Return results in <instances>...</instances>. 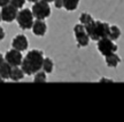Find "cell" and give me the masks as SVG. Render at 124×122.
Instances as JSON below:
<instances>
[{
  "label": "cell",
  "mask_w": 124,
  "mask_h": 122,
  "mask_svg": "<svg viewBox=\"0 0 124 122\" xmlns=\"http://www.w3.org/2000/svg\"><path fill=\"white\" fill-rule=\"evenodd\" d=\"M117 45L114 42V40H111L109 37H106V38H102V39L98 40V50L101 54L102 56H108L110 54H114V52L117 51Z\"/></svg>",
  "instance_id": "5b68a950"
},
{
  "label": "cell",
  "mask_w": 124,
  "mask_h": 122,
  "mask_svg": "<svg viewBox=\"0 0 124 122\" xmlns=\"http://www.w3.org/2000/svg\"><path fill=\"white\" fill-rule=\"evenodd\" d=\"M44 58V54L41 50L32 49L25 55V57H23L21 67L27 75H33L38 71L41 70Z\"/></svg>",
  "instance_id": "6da1fadb"
},
{
  "label": "cell",
  "mask_w": 124,
  "mask_h": 122,
  "mask_svg": "<svg viewBox=\"0 0 124 122\" xmlns=\"http://www.w3.org/2000/svg\"><path fill=\"white\" fill-rule=\"evenodd\" d=\"M53 2H54L55 8H58V9L63 8V0H54Z\"/></svg>",
  "instance_id": "ffe728a7"
},
{
  "label": "cell",
  "mask_w": 124,
  "mask_h": 122,
  "mask_svg": "<svg viewBox=\"0 0 124 122\" xmlns=\"http://www.w3.org/2000/svg\"><path fill=\"white\" fill-rule=\"evenodd\" d=\"M121 29L116 25H110V30H109V38L111 40H117L121 37Z\"/></svg>",
  "instance_id": "2e32d148"
},
{
  "label": "cell",
  "mask_w": 124,
  "mask_h": 122,
  "mask_svg": "<svg viewBox=\"0 0 124 122\" xmlns=\"http://www.w3.org/2000/svg\"><path fill=\"white\" fill-rule=\"evenodd\" d=\"M12 67L13 66L9 65L7 62L5 61L1 65H0V77L4 80H8L10 78V72H12Z\"/></svg>",
  "instance_id": "4fadbf2b"
},
{
  "label": "cell",
  "mask_w": 124,
  "mask_h": 122,
  "mask_svg": "<svg viewBox=\"0 0 124 122\" xmlns=\"http://www.w3.org/2000/svg\"><path fill=\"white\" fill-rule=\"evenodd\" d=\"M85 30L89 34L90 39L93 41H98V40L109 37V30H110V25L106 22H101V21H93L90 24L85 25Z\"/></svg>",
  "instance_id": "7a4b0ae2"
},
{
  "label": "cell",
  "mask_w": 124,
  "mask_h": 122,
  "mask_svg": "<svg viewBox=\"0 0 124 122\" xmlns=\"http://www.w3.org/2000/svg\"><path fill=\"white\" fill-rule=\"evenodd\" d=\"M45 1H47V2H48V4H49V2H53L54 0H45Z\"/></svg>",
  "instance_id": "484cf974"
},
{
  "label": "cell",
  "mask_w": 124,
  "mask_h": 122,
  "mask_svg": "<svg viewBox=\"0 0 124 122\" xmlns=\"http://www.w3.org/2000/svg\"><path fill=\"white\" fill-rule=\"evenodd\" d=\"M80 0H63V8L68 12H74L78 8Z\"/></svg>",
  "instance_id": "5bb4252c"
},
{
  "label": "cell",
  "mask_w": 124,
  "mask_h": 122,
  "mask_svg": "<svg viewBox=\"0 0 124 122\" xmlns=\"http://www.w3.org/2000/svg\"><path fill=\"white\" fill-rule=\"evenodd\" d=\"M94 19H93V17L90 15V14L87 13H83L82 15L79 16V23L80 24H83V25H87V24H90L91 22H93Z\"/></svg>",
  "instance_id": "ac0fdd59"
},
{
  "label": "cell",
  "mask_w": 124,
  "mask_h": 122,
  "mask_svg": "<svg viewBox=\"0 0 124 122\" xmlns=\"http://www.w3.org/2000/svg\"><path fill=\"white\" fill-rule=\"evenodd\" d=\"M9 2H10V0H0V7L2 8L4 6H6V5H8Z\"/></svg>",
  "instance_id": "7402d4cb"
},
{
  "label": "cell",
  "mask_w": 124,
  "mask_h": 122,
  "mask_svg": "<svg viewBox=\"0 0 124 122\" xmlns=\"http://www.w3.org/2000/svg\"><path fill=\"white\" fill-rule=\"evenodd\" d=\"M4 62H5V56H2V54L0 52V65H1Z\"/></svg>",
  "instance_id": "603a6c76"
},
{
  "label": "cell",
  "mask_w": 124,
  "mask_h": 122,
  "mask_svg": "<svg viewBox=\"0 0 124 122\" xmlns=\"http://www.w3.org/2000/svg\"><path fill=\"white\" fill-rule=\"evenodd\" d=\"M31 29H32V33L37 37H44L47 32V25L44 22V19H36Z\"/></svg>",
  "instance_id": "30bf717a"
},
{
  "label": "cell",
  "mask_w": 124,
  "mask_h": 122,
  "mask_svg": "<svg viewBox=\"0 0 124 122\" xmlns=\"http://www.w3.org/2000/svg\"><path fill=\"white\" fill-rule=\"evenodd\" d=\"M5 61L12 66H21L23 61L22 51L16 50V49H10L5 54Z\"/></svg>",
  "instance_id": "ba28073f"
},
{
  "label": "cell",
  "mask_w": 124,
  "mask_h": 122,
  "mask_svg": "<svg viewBox=\"0 0 124 122\" xmlns=\"http://www.w3.org/2000/svg\"><path fill=\"white\" fill-rule=\"evenodd\" d=\"M100 82H113V81H110V80H107V79H101V80H100Z\"/></svg>",
  "instance_id": "cb8c5ba5"
},
{
  "label": "cell",
  "mask_w": 124,
  "mask_h": 122,
  "mask_svg": "<svg viewBox=\"0 0 124 122\" xmlns=\"http://www.w3.org/2000/svg\"><path fill=\"white\" fill-rule=\"evenodd\" d=\"M28 1H29V2H32V4H35V2H37L38 0H28Z\"/></svg>",
  "instance_id": "d4e9b609"
},
{
  "label": "cell",
  "mask_w": 124,
  "mask_h": 122,
  "mask_svg": "<svg viewBox=\"0 0 124 122\" xmlns=\"http://www.w3.org/2000/svg\"><path fill=\"white\" fill-rule=\"evenodd\" d=\"M1 18H2V21L6 23H12L14 22L16 17H17V14H18V9L16 7H14L13 5H6L2 7L1 9Z\"/></svg>",
  "instance_id": "52a82bcc"
},
{
  "label": "cell",
  "mask_w": 124,
  "mask_h": 122,
  "mask_svg": "<svg viewBox=\"0 0 124 122\" xmlns=\"http://www.w3.org/2000/svg\"><path fill=\"white\" fill-rule=\"evenodd\" d=\"M105 61H106V64L108 67L115 69L121 63V57L118 56L116 52H114V54H110V55H108V56L105 57Z\"/></svg>",
  "instance_id": "8fae6325"
},
{
  "label": "cell",
  "mask_w": 124,
  "mask_h": 122,
  "mask_svg": "<svg viewBox=\"0 0 124 122\" xmlns=\"http://www.w3.org/2000/svg\"><path fill=\"white\" fill-rule=\"evenodd\" d=\"M53 69H54V63L53 61L48 58V57H46L44 58V62H43V66H41V70L46 72V74H49L53 72Z\"/></svg>",
  "instance_id": "9a60e30c"
},
{
  "label": "cell",
  "mask_w": 124,
  "mask_h": 122,
  "mask_svg": "<svg viewBox=\"0 0 124 122\" xmlns=\"http://www.w3.org/2000/svg\"><path fill=\"white\" fill-rule=\"evenodd\" d=\"M74 34H75L76 38V42H77V46L79 48H83V47H87L90 44V37L87 34V32L85 30V26L83 24H76L74 26Z\"/></svg>",
  "instance_id": "8992f818"
},
{
  "label": "cell",
  "mask_w": 124,
  "mask_h": 122,
  "mask_svg": "<svg viewBox=\"0 0 124 122\" xmlns=\"http://www.w3.org/2000/svg\"><path fill=\"white\" fill-rule=\"evenodd\" d=\"M12 47L16 50H20V51L27 50L28 47H29L28 38L24 34H17L12 41Z\"/></svg>",
  "instance_id": "9c48e42d"
},
{
  "label": "cell",
  "mask_w": 124,
  "mask_h": 122,
  "mask_svg": "<svg viewBox=\"0 0 124 122\" xmlns=\"http://www.w3.org/2000/svg\"><path fill=\"white\" fill-rule=\"evenodd\" d=\"M33 19H35V16H33V14L30 9L23 8L18 12L16 22L22 30H29L33 25V22H35Z\"/></svg>",
  "instance_id": "3957f363"
},
{
  "label": "cell",
  "mask_w": 124,
  "mask_h": 122,
  "mask_svg": "<svg viewBox=\"0 0 124 122\" xmlns=\"http://www.w3.org/2000/svg\"><path fill=\"white\" fill-rule=\"evenodd\" d=\"M4 81H5V80H4L2 78H1V77H0V82H4Z\"/></svg>",
  "instance_id": "4316f807"
},
{
  "label": "cell",
  "mask_w": 124,
  "mask_h": 122,
  "mask_svg": "<svg viewBox=\"0 0 124 122\" xmlns=\"http://www.w3.org/2000/svg\"><path fill=\"white\" fill-rule=\"evenodd\" d=\"M31 12H32L36 19H46L51 15V7H49L47 1H45V0H38L32 6Z\"/></svg>",
  "instance_id": "277c9868"
},
{
  "label": "cell",
  "mask_w": 124,
  "mask_h": 122,
  "mask_svg": "<svg viewBox=\"0 0 124 122\" xmlns=\"http://www.w3.org/2000/svg\"><path fill=\"white\" fill-rule=\"evenodd\" d=\"M5 37H6V33H5L4 27L0 26V41H2V40L5 39Z\"/></svg>",
  "instance_id": "44dd1931"
},
{
  "label": "cell",
  "mask_w": 124,
  "mask_h": 122,
  "mask_svg": "<svg viewBox=\"0 0 124 122\" xmlns=\"http://www.w3.org/2000/svg\"><path fill=\"white\" fill-rule=\"evenodd\" d=\"M33 75H35V78H33V82H36V83L46 82V81H47L46 72H44V71H38V72L35 73Z\"/></svg>",
  "instance_id": "e0dca14e"
},
{
  "label": "cell",
  "mask_w": 124,
  "mask_h": 122,
  "mask_svg": "<svg viewBox=\"0 0 124 122\" xmlns=\"http://www.w3.org/2000/svg\"><path fill=\"white\" fill-rule=\"evenodd\" d=\"M25 1H27V0H10L9 4L13 5L14 7H16L17 9H22L24 4H25Z\"/></svg>",
  "instance_id": "d6986e66"
},
{
  "label": "cell",
  "mask_w": 124,
  "mask_h": 122,
  "mask_svg": "<svg viewBox=\"0 0 124 122\" xmlns=\"http://www.w3.org/2000/svg\"><path fill=\"white\" fill-rule=\"evenodd\" d=\"M24 71L22 70V67H20V66H13L12 67V72H10V80H13L15 82H17V81H21L23 78H24Z\"/></svg>",
  "instance_id": "7c38bea8"
},
{
  "label": "cell",
  "mask_w": 124,
  "mask_h": 122,
  "mask_svg": "<svg viewBox=\"0 0 124 122\" xmlns=\"http://www.w3.org/2000/svg\"><path fill=\"white\" fill-rule=\"evenodd\" d=\"M1 21H2V18H1V13H0V23H1Z\"/></svg>",
  "instance_id": "83f0119b"
}]
</instances>
